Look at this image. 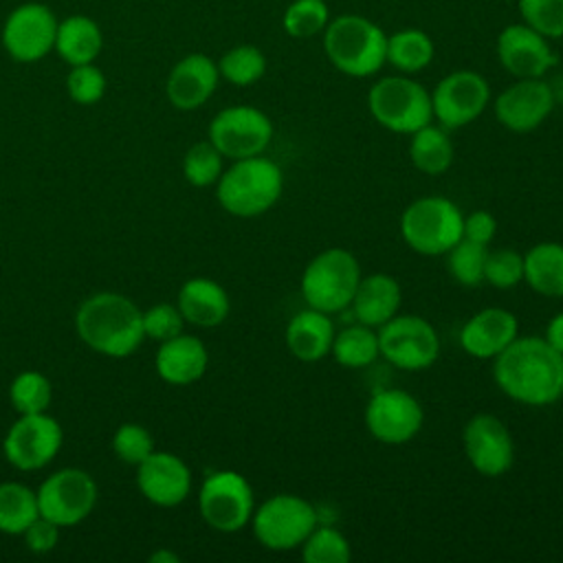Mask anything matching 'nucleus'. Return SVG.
I'll return each mask as SVG.
<instances>
[{
  "label": "nucleus",
  "mask_w": 563,
  "mask_h": 563,
  "mask_svg": "<svg viewBox=\"0 0 563 563\" xmlns=\"http://www.w3.org/2000/svg\"><path fill=\"white\" fill-rule=\"evenodd\" d=\"M330 354L334 356V361L339 365L350 367V369H361V367L372 365L380 356L376 328H369V325H363L356 321V323L339 330L334 334Z\"/></svg>",
  "instance_id": "obj_31"
},
{
  "label": "nucleus",
  "mask_w": 563,
  "mask_h": 563,
  "mask_svg": "<svg viewBox=\"0 0 563 563\" xmlns=\"http://www.w3.org/2000/svg\"><path fill=\"white\" fill-rule=\"evenodd\" d=\"M372 119L396 134H413L433 121L431 92L409 75H387L367 90Z\"/></svg>",
  "instance_id": "obj_6"
},
{
  "label": "nucleus",
  "mask_w": 563,
  "mask_h": 563,
  "mask_svg": "<svg viewBox=\"0 0 563 563\" xmlns=\"http://www.w3.org/2000/svg\"><path fill=\"white\" fill-rule=\"evenodd\" d=\"M504 2H512V0H504ZM517 2V0H515Z\"/></svg>",
  "instance_id": "obj_48"
},
{
  "label": "nucleus",
  "mask_w": 563,
  "mask_h": 563,
  "mask_svg": "<svg viewBox=\"0 0 563 563\" xmlns=\"http://www.w3.org/2000/svg\"><path fill=\"white\" fill-rule=\"evenodd\" d=\"M198 510L209 528L224 534L240 532L251 523L255 510L253 486L238 471H213L198 490Z\"/></svg>",
  "instance_id": "obj_9"
},
{
  "label": "nucleus",
  "mask_w": 563,
  "mask_h": 563,
  "mask_svg": "<svg viewBox=\"0 0 563 563\" xmlns=\"http://www.w3.org/2000/svg\"><path fill=\"white\" fill-rule=\"evenodd\" d=\"M334 334L336 330L330 314L306 306L295 317H290L284 339H286L288 352L297 361L317 363L330 354Z\"/></svg>",
  "instance_id": "obj_24"
},
{
  "label": "nucleus",
  "mask_w": 563,
  "mask_h": 563,
  "mask_svg": "<svg viewBox=\"0 0 563 563\" xmlns=\"http://www.w3.org/2000/svg\"><path fill=\"white\" fill-rule=\"evenodd\" d=\"M106 75L95 62L70 66L66 75V92L79 106H92L106 95Z\"/></svg>",
  "instance_id": "obj_41"
},
{
  "label": "nucleus",
  "mask_w": 563,
  "mask_h": 563,
  "mask_svg": "<svg viewBox=\"0 0 563 563\" xmlns=\"http://www.w3.org/2000/svg\"><path fill=\"white\" fill-rule=\"evenodd\" d=\"M523 24L548 40L563 37V0H517Z\"/></svg>",
  "instance_id": "obj_40"
},
{
  "label": "nucleus",
  "mask_w": 563,
  "mask_h": 563,
  "mask_svg": "<svg viewBox=\"0 0 563 563\" xmlns=\"http://www.w3.org/2000/svg\"><path fill=\"white\" fill-rule=\"evenodd\" d=\"M37 493L40 515L57 523L59 528H70L81 523L97 504V482L84 468H59L48 475Z\"/></svg>",
  "instance_id": "obj_12"
},
{
  "label": "nucleus",
  "mask_w": 563,
  "mask_h": 563,
  "mask_svg": "<svg viewBox=\"0 0 563 563\" xmlns=\"http://www.w3.org/2000/svg\"><path fill=\"white\" fill-rule=\"evenodd\" d=\"M328 22L330 9L325 0H292L282 15L284 31L297 40L323 33Z\"/></svg>",
  "instance_id": "obj_37"
},
{
  "label": "nucleus",
  "mask_w": 563,
  "mask_h": 563,
  "mask_svg": "<svg viewBox=\"0 0 563 563\" xmlns=\"http://www.w3.org/2000/svg\"><path fill=\"white\" fill-rule=\"evenodd\" d=\"M185 319L176 303H156L143 312V334L152 341H167L180 334Z\"/></svg>",
  "instance_id": "obj_43"
},
{
  "label": "nucleus",
  "mask_w": 563,
  "mask_h": 563,
  "mask_svg": "<svg viewBox=\"0 0 563 563\" xmlns=\"http://www.w3.org/2000/svg\"><path fill=\"white\" fill-rule=\"evenodd\" d=\"M361 277L356 255L347 249L330 246L306 264L299 290L306 306L332 314L350 308Z\"/></svg>",
  "instance_id": "obj_5"
},
{
  "label": "nucleus",
  "mask_w": 563,
  "mask_h": 563,
  "mask_svg": "<svg viewBox=\"0 0 563 563\" xmlns=\"http://www.w3.org/2000/svg\"><path fill=\"white\" fill-rule=\"evenodd\" d=\"M424 422L420 400L405 389H378L365 405V427L369 435L383 444H407Z\"/></svg>",
  "instance_id": "obj_16"
},
{
  "label": "nucleus",
  "mask_w": 563,
  "mask_h": 563,
  "mask_svg": "<svg viewBox=\"0 0 563 563\" xmlns=\"http://www.w3.org/2000/svg\"><path fill=\"white\" fill-rule=\"evenodd\" d=\"M380 356L398 369L420 372L440 356L438 330L420 314H394L376 328Z\"/></svg>",
  "instance_id": "obj_10"
},
{
  "label": "nucleus",
  "mask_w": 563,
  "mask_h": 563,
  "mask_svg": "<svg viewBox=\"0 0 563 563\" xmlns=\"http://www.w3.org/2000/svg\"><path fill=\"white\" fill-rule=\"evenodd\" d=\"M435 55V44L422 29H400L387 35V64L402 75H416L424 70Z\"/></svg>",
  "instance_id": "obj_30"
},
{
  "label": "nucleus",
  "mask_w": 563,
  "mask_h": 563,
  "mask_svg": "<svg viewBox=\"0 0 563 563\" xmlns=\"http://www.w3.org/2000/svg\"><path fill=\"white\" fill-rule=\"evenodd\" d=\"M156 374L169 385H191L200 380L209 365L207 345L194 334H176L161 343L156 358Z\"/></svg>",
  "instance_id": "obj_23"
},
{
  "label": "nucleus",
  "mask_w": 563,
  "mask_h": 563,
  "mask_svg": "<svg viewBox=\"0 0 563 563\" xmlns=\"http://www.w3.org/2000/svg\"><path fill=\"white\" fill-rule=\"evenodd\" d=\"M519 336V321L515 312L490 306L466 319L460 330V345L473 358H495Z\"/></svg>",
  "instance_id": "obj_22"
},
{
  "label": "nucleus",
  "mask_w": 563,
  "mask_h": 563,
  "mask_svg": "<svg viewBox=\"0 0 563 563\" xmlns=\"http://www.w3.org/2000/svg\"><path fill=\"white\" fill-rule=\"evenodd\" d=\"M497 233V218L490 211L475 209L468 216H464V227H462V238L477 242V244H490Z\"/></svg>",
  "instance_id": "obj_45"
},
{
  "label": "nucleus",
  "mask_w": 563,
  "mask_h": 563,
  "mask_svg": "<svg viewBox=\"0 0 563 563\" xmlns=\"http://www.w3.org/2000/svg\"><path fill=\"white\" fill-rule=\"evenodd\" d=\"M112 451L121 462L139 466L154 451L152 433L141 424L125 422L112 435Z\"/></svg>",
  "instance_id": "obj_42"
},
{
  "label": "nucleus",
  "mask_w": 563,
  "mask_h": 563,
  "mask_svg": "<svg viewBox=\"0 0 563 563\" xmlns=\"http://www.w3.org/2000/svg\"><path fill=\"white\" fill-rule=\"evenodd\" d=\"M464 213L444 196H422L409 202L400 216V235L405 244L427 257L444 255L462 240Z\"/></svg>",
  "instance_id": "obj_7"
},
{
  "label": "nucleus",
  "mask_w": 563,
  "mask_h": 563,
  "mask_svg": "<svg viewBox=\"0 0 563 563\" xmlns=\"http://www.w3.org/2000/svg\"><path fill=\"white\" fill-rule=\"evenodd\" d=\"M488 246L471 242L462 238L457 244H453L444 257H446V271L451 277L466 288H475L484 282V264H486Z\"/></svg>",
  "instance_id": "obj_36"
},
{
  "label": "nucleus",
  "mask_w": 563,
  "mask_h": 563,
  "mask_svg": "<svg viewBox=\"0 0 563 563\" xmlns=\"http://www.w3.org/2000/svg\"><path fill=\"white\" fill-rule=\"evenodd\" d=\"M275 134L271 117L255 106L222 108L209 123V141L224 158L238 161L264 154Z\"/></svg>",
  "instance_id": "obj_11"
},
{
  "label": "nucleus",
  "mask_w": 563,
  "mask_h": 563,
  "mask_svg": "<svg viewBox=\"0 0 563 563\" xmlns=\"http://www.w3.org/2000/svg\"><path fill=\"white\" fill-rule=\"evenodd\" d=\"M554 90L543 77H526L506 86L493 101L501 128L526 134L537 130L554 110Z\"/></svg>",
  "instance_id": "obj_18"
},
{
  "label": "nucleus",
  "mask_w": 563,
  "mask_h": 563,
  "mask_svg": "<svg viewBox=\"0 0 563 563\" xmlns=\"http://www.w3.org/2000/svg\"><path fill=\"white\" fill-rule=\"evenodd\" d=\"M400 303L402 290L398 279L389 273H372L361 277L350 308L358 323L380 328L394 314H398Z\"/></svg>",
  "instance_id": "obj_25"
},
{
  "label": "nucleus",
  "mask_w": 563,
  "mask_h": 563,
  "mask_svg": "<svg viewBox=\"0 0 563 563\" xmlns=\"http://www.w3.org/2000/svg\"><path fill=\"white\" fill-rule=\"evenodd\" d=\"M299 552L306 563H350L352 559L347 537L341 530L323 523H317V528L299 545Z\"/></svg>",
  "instance_id": "obj_35"
},
{
  "label": "nucleus",
  "mask_w": 563,
  "mask_h": 563,
  "mask_svg": "<svg viewBox=\"0 0 563 563\" xmlns=\"http://www.w3.org/2000/svg\"><path fill=\"white\" fill-rule=\"evenodd\" d=\"M484 282L499 290L515 288L519 282H523V253L508 246L488 251L484 264Z\"/></svg>",
  "instance_id": "obj_39"
},
{
  "label": "nucleus",
  "mask_w": 563,
  "mask_h": 563,
  "mask_svg": "<svg viewBox=\"0 0 563 563\" xmlns=\"http://www.w3.org/2000/svg\"><path fill=\"white\" fill-rule=\"evenodd\" d=\"M176 306L185 323H194L198 328H216L229 317L231 299L216 279L191 277L180 286Z\"/></svg>",
  "instance_id": "obj_26"
},
{
  "label": "nucleus",
  "mask_w": 563,
  "mask_h": 563,
  "mask_svg": "<svg viewBox=\"0 0 563 563\" xmlns=\"http://www.w3.org/2000/svg\"><path fill=\"white\" fill-rule=\"evenodd\" d=\"M493 380L519 405H554L563 398V354L543 336H517L493 358Z\"/></svg>",
  "instance_id": "obj_1"
},
{
  "label": "nucleus",
  "mask_w": 563,
  "mask_h": 563,
  "mask_svg": "<svg viewBox=\"0 0 563 563\" xmlns=\"http://www.w3.org/2000/svg\"><path fill=\"white\" fill-rule=\"evenodd\" d=\"M64 442L59 422L42 413H22L2 440L4 457L18 471H40L55 460Z\"/></svg>",
  "instance_id": "obj_15"
},
{
  "label": "nucleus",
  "mask_w": 563,
  "mask_h": 563,
  "mask_svg": "<svg viewBox=\"0 0 563 563\" xmlns=\"http://www.w3.org/2000/svg\"><path fill=\"white\" fill-rule=\"evenodd\" d=\"M40 517L37 493L22 482L0 484V532L22 534Z\"/></svg>",
  "instance_id": "obj_32"
},
{
  "label": "nucleus",
  "mask_w": 563,
  "mask_h": 563,
  "mask_svg": "<svg viewBox=\"0 0 563 563\" xmlns=\"http://www.w3.org/2000/svg\"><path fill=\"white\" fill-rule=\"evenodd\" d=\"M497 59L517 79L545 77L556 64V51L550 40L523 22L508 24L497 35Z\"/></svg>",
  "instance_id": "obj_19"
},
{
  "label": "nucleus",
  "mask_w": 563,
  "mask_h": 563,
  "mask_svg": "<svg viewBox=\"0 0 563 563\" xmlns=\"http://www.w3.org/2000/svg\"><path fill=\"white\" fill-rule=\"evenodd\" d=\"M103 51V31L88 15H68L59 20L55 33V53L68 64H90Z\"/></svg>",
  "instance_id": "obj_27"
},
{
  "label": "nucleus",
  "mask_w": 563,
  "mask_h": 563,
  "mask_svg": "<svg viewBox=\"0 0 563 563\" xmlns=\"http://www.w3.org/2000/svg\"><path fill=\"white\" fill-rule=\"evenodd\" d=\"M79 339L95 352L123 358L143 343V312L119 292H95L81 301L75 314Z\"/></svg>",
  "instance_id": "obj_2"
},
{
  "label": "nucleus",
  "mask_w": 563,
  "mask_h": 563,
  "mask_svg": "<svg viewBox=\"0 0 563 563\" xmlns=\"http://www.w3.org/2000/svg\"><path fill=\"white\" fill-rule=\"evenodd\" d=\"M317 523L319 512L314 504L295 493H277L264 499L251 517L255 539L273 552L299 550Z\"/></svg>",
  "instance_id": "obj_8"
},
{
  "label": "nucleus",
  "mask_w": 563,
  "mask_h": 563,
  "mask_svg": "<svg viewBox=\"0 0 563 563\" xmlns=\"http://www.w3.org/2000/svg\"><path fill=\"white\" fill-rule=\"evenodd\" d=\"M220 77L233 86H253L266 73V55L253 44H235L218 59Z\"/></svg>",
  "instance_id": "obj_33"
},
{
  "label": "nucleus",
  "mask_w": 563,
  "mask_h": 563,
  "mask_svg": "<svg viewBox=\"0 0 563 563\" xmlns=\"http://www.w3.org/2000/svg\"><path fill=\"white\" fill-rule=\"evenodd\" d=\"M328 62L347 77H372L387 64V33L365 15L343 13L323 29Z\"/></svg>",
  "instance_id": "obj_4"
},
{
  "label": "nucleus",
  "mask_w": 563,
  "mask_h": 563,
  "mask_svg": "<svg viewBox=\"0 0 563 563\" xmlns=\"http://www.w3.org/2000/svg\"><path fill=\"white\" fill-rule=\"evenodd\" d=\"M462 446L468 464L484 477H501L515 464L512 433L495 413L468 418L462 429Z\"/></svg>",
  "instance_id": "obj_17"
},
{
  "label": "nucleus",
  "mask_w": 563,
  "mask_h": 563,
  "mask_svg": "<svg viewBox=\"0 0 563 563\" xmlns=\"http://www.w3.org/2000/svg\"><path fill=\"white\" fill-rule=\"evenodd\" d=\"M488 103L490 84L484 75L468 68L444 75L431 92L433 119L444 130H457L473 123L475 119H479Z\"/></svg>",
  "instance_id": "obj_14"
},
{
  "label": "nucleus",
  "mask_w": 563,
  "mask_h": 563,
  "mask_svg": "<svg viewBox=\"0 0 563 563\" xmlns=\"http://www.w3.org/2000/svg\"><path fill=\"white\" fill-rule=\"evenodd\" d=\"M22 537H24V543H26V548H29L31 552H35V554H46V552H51V550L57 545V541H59V526L40 515V517L22 532Z\"/></svg>",
  "instance_id": "obj_44"
},
{
  "label": "nucleus",
  "mask_w": 563,
  "mask_h": 563,
  "mask_svg": "<svg viewBox=\"0 0 563 563\" xmlns=\"http://www.w3.org/2000/svg\"><path fill=\"white\" fill-rule=\"evenodd\" d=\"M543 339L556 350L563 354V310L556 312L548 325H545V332H543Z\"/></svg>",
  "instance_id": "obj_46"
},
{
  "label": "nucleus",
  "mask_w": 563,
  "mask_h": 563,
  "mask_svg": "<svg viewBox=\"0 0 563 563\" xmlns=\"http://www.w3.org/2000/svg\"><path fill=\"white\" fill-rule=\"evenodd\" d=\"M9 400L20 416L48 411L53 402V385L42 372L24 369L11 380Z\"/></svg>",
  "instance_id": "obj_34"
},
{
  "label": "nucleus",
  "mask_w": 563,
  "mask_h": 563,
  "mask_svg": "<svg viewBox=\"0 0 563 563\" xmlns=\"http://www.w3.org/2000/svg\"><path fill=\"white\" fill-rule=\"evenodd\" d=\"M136 486L154 506L174 508L191 493V471L176 453L154 449L136 466Z\"/></svg>",
  "instance_id": "obj_20"
},
{
  "label": "nucleus",
  "mask_w": 563,
  "mask_h": 563,
  "mask_svg": "<svg viewBox=\"0 0 563 563\" xmlns=\"http://www.w3.org/2000/svg\"><path fill=\"white\" fill-rule=\"evenodd\" d=\"M224 156L220 154V150L207 139V141H198L194 143L183 158V174L185 180L194 187H211L218 183L220 174L224 172L222 165Z\"/></svg>",
  "instance_id": "obj_38"
},
{
  "label": "nucleus",
  "mask_w": 563,
  "mask_h": 563,
  "mask_svg": "<svg viewBox=\"0 0 563 563\" xmlns=\"http://www.w3.org/2000/svg\"><path fill=\"white\" fill-rule=\"evenodd\" d=\"M180 561V556L176 554V552H172V550H156L154 554H150V563H178Z\"/></svg>",
  "instance_id": "obj_47"
},
{
  "label": "nucleus",
  "mask_w": 563,
  "mask_h": 563,
  "mask_svg": "<svg viewBox=\"0 0 563 563\" xmlns=\"http://www.w3.org/2000/svg\"><path fill=\"white\" fill-rule=\"evenodd\" d=\"M409 136V158L418 172L427 176H440L451 167L453 143L442 125L429 123Z\"/></svg>",
  "instance_id": "obj_29"
},
{
  "label": "nucleus",
  "mask_w": 563,
  "mask_h": 563,
  "mask_svg": "<svg viewBox=\"0 0 563 563\" xmlns=\"http://www.w3.org/2000/svg\"><path fill=\"white\" fill-rule=\"evenodd\" d=\"M218 81V62L205 53H189L172 66L165 81V95L174 108L196 110L211 99Z\"/></svg>",
  "instance_id": "obj_21"
},
{
  "label": "nucleus",
  "mask_w": 563,
  "mask_h": 563,
  "mask_svg": "<svg viewBox=\"0 0 563 563\" xmlns=\"http://www.w3.org/2000/svg\"><path fill=\"white\" fill-rule=\"evenodd\" d=\"M523 282L543 297H563V244L539 242L523 253Z\"/></svg>",
  "instance_id": "obj_28"
},
{
  "label": "nucleus",
  "mask_w": 563,
  "mask_h": 563,
  "mask_svg": "<svg viewBox=\"0 0 563 563\" xmlns=\"http://www.w3.org/2000/svg\"><path fill=\"white\" fill-rule=\"evenodd\" d=\"M57 15L44 2H22L9 11L2 24V46L13 62L33 64L55 51Z\"/></svg>",
  "instance_id": "obj_13"
},
{
  "label": "nucleus",
  "mask_w": 563,
  "mask_h": 563,
  "mask_svg": "<svg viewBox=\"0 0 563 563\" xmlns=\"http://www.w3.org/2000/svg\"><path fill=\"white\" fill-rule=\"evenodd\" d=\"M284 191L282 167L264 154L233 161L216 183L220 207L235 218H257L273 209Z\"/></svg>",
  "instance_id": "obj_3"
}]
</instances>
